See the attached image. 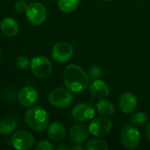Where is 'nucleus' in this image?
Here are the masks:
<instances>
[{"label": "nucleus", "instance_id": "obj_11", "mask_svg": "<svg viewBox=\"0 0 150 150\" xmlns=\"http://www.w3.org/2000/svg\"><path fill=\"white\" fill-rule=\"evenodd\" d=\"M89 129L82 124H73L69 130V135L74 144H83L89 138Z\"/></svg>", "mask_w": 150, "mask_h": 150}, {"label": "nucleus", "instance_id": "obj_29", "mask_svg": "<svg viewBox=\"0 0 150 150\" xmlns=\"http://www.w3.org/2000/svg\"><path fill=\"white\" fill-rule=\"evenodd\" d=\"M1 57H2V52H1V49H0V59H1Z\"/></svg>", "mask_w": 150, "mask_h": 150}, {"label": "nucleus", "instance_id": "obj_22", "mask_svg": "<svg viewBox=\"0 0 150 150\" xmlns=\"http://www.w3.org/2000/svg\"><path fill=\"white\" fill-rule=\"evenodd\" d=\"M15 65L19 69L24 70V69H27L28 68V66H30V62H29V60H28L27 57H26V56H19L16 59Z\"/></svg>", "mask_w": 150, "mask_h": 150}, {"label": "nucleus", "instance_id": "obj_14", "mask_svg": "<svg viewBox=\"0 0 150 150\" xmlns=\"http://www.w3.org/2000/svg\"><path fill=\"white\" fill-rule=\"evenodd\" d=\"M89 91L94 98L103 99L109 96L110 87L103 80L95 79L89 84Z\"/></svg>", "mask_w": 150, "mask_h": 150}, {"label": "nucleus", "instance_id": "obj_3", "mask_svg": "<svg viewBox=\"0 0 150 150\" xmlns=\"http://www.w3.org/2000/svg\"><path fill=\"white\" fill-rule=\"evenodd\" d=\"M120 141L122 145L127 149H135L140 146L141 134L138 129L128 124L122 125L120 134Z\"/></svg>", "mask_w": 150, "mask_h": 150}, {"label": "nucleus", "instance_id": "obj_24", "mask_svg": "<svg viewBox=\"0 0 150 150\" xmlns=\"http://www.w3.org/2000/svg\"><path fill=\"white\" fill-rule=\"evenodd\" d=\"M88 75L90 77L95 78V79H98V77H100L102 76V69L97 67V66H94L92 67L89 71H88Z\"/></svg>", "mask_w": 150, "mask_h": 150}, {"label": "nucleus", "instance_id": "obj_15", "mask_svg": "<svg viewBox=\"0 0 150 150\" xmlns=\"http://www.w3.org/2000/svg\"><path fill=\"white\" fill-rule=\"evenodd\" d=\"M49 139L53 142H60L65 138L66 129L65 127L58 121L51 123L47 131Z\"/></svg>", "mask_w": 150, "mask_h": 150}, {"label": "nucleus", "instance_id": "obj_18", "mask_svg": "<svg viewBox=\"0 0 150 150\" xmlns=\"http://www.w3.org/2000/svg\"><path fill=\"white\" fill-rule=\"evenodd\" d=\"M17 128V121L13 118H4L0 121V134L3 135L11 134Z\"/></svg>", "mask_w": 150, "mask_h": 150}, {"label": "nucleus", "instance_id": "obj_31", "mask_svg": "<svg viewBox=\"0 0 150 150\" xmlns=\"http://www.w3.org/2000/svg\"><path fill=\"white\" fill-rule=\"evenodd\" d=\"M25 1H33V0H25Z\"/></svg>", "mask_w": 150, "mask_h": 150}, {"label": "nucleus", "instance_id": "obj_25", "mask_svg": "<svg viewBox=\"0 0 150 150\" xmlns=\"http://www.w3.org/2000/svg\"><path fill=\"white\" fill-rule=\"evenodd\" d=\"M27 7V4H26L25 0H18L16 1L15 4H14V8L18 12H24L26 11Z\"/></svg>", "mask_w": 150, "mask_h": 150}, {"label": "nucleus", "instance_id": "obj_9", "mask_svg": "<svg viewBox=\"0 0 150 150\" xmlns=\"http://www.w3.org/2000/svg\"><path fill=\"white\" fill-rule=\"evenodd\" d=\"M73 54L72 46L66 41H60L54 45L51 55L55 62L59 63H65L68 62Z\"/></svg>", "mask_w": 150, "mask_h": 150}, {"label": "nucleus", "instance_id": "obj_30", "mask_svg": "<svg viewBox=\"0 0 150 150\" xmlns=\"http://www.w3.org/2000/svg\"><path fill=\"white\" fill-rule=\"evenodd\" d=\"M103 1H104V2H110V1H111V0H103Z\"/></svg>", "mask_w": 150, "mask_h": 150}, {"label": "nucleus", "instance_id": "obj_23", "mask_svg": "<svg viewBox=\"0 0 150 150\" xmlns=\"http://www.w3.org/2000/svg\"><path fill=\"white\" fill-rule=\"evenodd\" d=\"M34 149L36 150H53L55 149V147L51 143V142L47 141V140H43V141L39 142L35 145Z\"/></svg>", "mask_w": 150, "mask_h": 150}, {"label": "nucleus", "instance_id": "obj_8", "mask_svg": "<svg viewBox=\"0 0 150 150\" xmlns=\"http://www.w3.org/2000/svg\"><path fill=\"white\" fill-rule=\"evenodd\" d=\"M11 145L14 149L19 150L30 149L34 144V135L25 130L15 132L11 138Z\"/></svg>", "mask_w": 150, "mask_h": 150}, {"label": "nucleus", "instance_id": "obj_17", "mask_svg": "<svg viewBox=\"0 0 150 150\" xmlns=\"http://www.w3.org/2000/svg\"><path fill=\"white\" fill-rule=\"evenodd\" d=\"M96 110L100 115L104 117H110L112 116L115 112V106L111 102L103 98L96 103Z\"/></svg>", "mask_w": 150, "mask_h": 150}, {"label": "nucleus", "instance_id": "obj_27", "mask_svg": "<svg viewBox=\"0 0 150 150\" xmlns=\"http://www.w3.org/2000/svg\"><path fill=\"white\" fill-rule=\"evenodd\" d=\"M85 149V147L80 146V144H75V146L72 147V149H76V150H82Z\"/></svg>", "mask_w": 150, "mask_h": 150}, {"label": "nucleus", "instance_id": "obj_20", "mask_svg": "<svg viewBox=\"0 0 150 150\" xmlns=\"http://www.w3.org/2000/svg\"><path fill=\"white\" fill-rule=\"evenodd\" d=\"M110 147L106 143L105 141L102 140V138H95L90 140L85 145V149L87 150H108Z\"/></svg>", "mask_w": 150, "mask_h": 150}, {"label": "nucleus", "instance_id": "obj_10", "mask_svg": "<svg viewBox=\"0 0 150 150\" xmlns=\"http://www.w3.org/2000/svg\"><path fill=\"white\" fill-rule=\"evenodd\" d=\"M95 111L94 107L88 103H80L76 105L72 112V117L79 122H86L94 119Z\"/></svg>", "mask_w": 150, "mask_h": 150}, {"label": "nucleus", "instance_id": "obj_13", "mask_svg": "<svg viewBox=\"0 0 150 150\" xmlns=\"http://www.w3.org/2000/svg\"><path fill=\"white\" fill-rule=\"evenodd\" d=\"M138 105V100L136 96L132 92H125L121 95L118 101L119 109L124 113H132L134 112Z\"/></svg>", "mask_w": 150, "mask_h": 150}, {"label": "nucleus", "instance_id": "obj_6", "mask_svg": "<svg viewBox=\"0 0 150 150\" xmlns=\"http://www.w3.org/2000/svg\"><path fill=\"white\" fill-rule=\"evenodd\" d=\"M112 122L107 117L102 116L93 120L88 127L90 134L96 138H104L108 136L112 130Z\"/></svg>", "mask_w": 150, "mask_h": 150}, {"label": "nucleus", "instance_id": "obj_12", "mask_svg": "<svg viewBox=\"0 0 150 150\" xmlns=\"http://www.w3.org/2000/svg\"><path fill=\"white\" fill-rule=\"evenodd\" d=\"M18 99L23 106L31 107L38 100V91L32 86H25L19 91Z\"/></svg>", "mask_w": 150, "mask_h": 150}, {"label": "nucleus", "instance_id": "obj_4", "mask_svg": "<svg viewBox=\"0 0 150 150\" xmlns=\"http://www.w3.org/2000/svg\"><path fill=\"white\" fill-rule=\"evenodd\" d=\"M72 100L73 96L67 88L57 87L49 94L50 103L57 108H65L72 103Z\"/></svg>", "mask_w": 150, "mask_h": 150}, {"label": "nucleus", "instance_id": "obj_26", "mask_svg": "<svg viewBox=\"0 0 150 150\" xmlns=\"http://www.w3.org/2000/svg\"><path fill=\"white\" fill-rule=\"evenodd\" d=\"M146 137H147L148 141L150 142V122L148 124L147 128H146Z\"/></svg>", "mask_w": 150, "mask_h": 150}, {"label": "nucleus", "instance_id": "obj_19", "mask_svg": "<svg viewBox=\"0 0 150 150\" xmlns=\"http://www.w3.org/2000/svg\"><path fill=\"white\" fill-rule=\"evenodd\" d=\"M80 0H57L59 9L65 13L72 12L77 9Z\"/></svg>", "mask_w": 150, "mask_h": 150}, {"label": "nucleus", "instance_id": "obj_2", "mask_svg": "<svg viewBox=\"0 0 150 150\" xmlns=\"http://www.w3.org/2000/svg\"><path fill=\"white\" fill-rule=\"evenodd\" d=\"M25 120L28 127L36 132L43 131L49 124L48 112L40 106H31L25 113Z\"/></svg>", "mask_w": 150, "mask_h": 150}, {"label": "nucleus", "instance_id": "obj_5", "mask_svg": "<svg viewBox=\"0 0 150 150\" xmlns=\"http://www.w3.org/2000/svg\"><path fill=\"white\" fill-rule=\"evenodd\" d=\"M30 68L34 76L42 79L49 76L51 73L52 64L46 56L37 55L31 60Z\"/></svg>", "mask_w": 150, "mask_h": 150}, {"label": "nucleus", "instance_id": "obj_16", "mask_svg": "<svg viewBox=\"0 0 150 150\" xmlns=\"http://www.w3.org/2000/svg\"><path fill=\"white\" fill-rule=\"evenodd\" d=\"M0 29L4 35L7 37H13L19 32V25L13 18H4L0 22Z\"/></svg>", "mask_w": 150, "mask_h": 150}, {"label": "nucleus", "instance_id": "obj_21", "mask_svg": "<svg viewBox=\"0 0 150 150\" xmlns=\"http://www.w3.org/2000/svg\"><path fill=\"white\" fill-rule=\"evenodd\" d=\"M148 121H149V116L145 112H135L130 118V122L132 123V125L136 127H141L145 125Z\"/></svg>", "mask_w": 150, "mask_h": 150}, {"label": "nucleus", "instance_id": "obj_7", "mask_svg": "<svg viewBox=\"0 0 150 150\" xmlns=\"http://www.w3.org/2000/svg\"><path fill=\"white\" fill-rule=\"evenodd\" d=\"M26 15L30 24H32L33 25H40L46 19L47 11L42 4L33 2L27 4Z\"/></svg>", "mask_w": 150, "mask_h": 150}, {"label": "nucleus", "instance_id": "obj_1", "mask_svg": "<svg viewBox=\"0 0 150 150\" xmlns=\"http://www.w3.org/2000/svg\"><path fill=\"white\" fill-rule=\"evenodd\" d=\"M63 79L65 87L72 92L83 91L90 84V76L77 64H70L65 69Z\"/></svg>", "mask_w": 150, "mask_h": 150}, {"label": "nucleus", "instance_id": "obj_28", "mask_svg": "<svg viewBox=\"0 0 150 150\" xmlns=\"http://www.w3.org/2000/svg\"><path fill=\"white\" fill-rule=\"evenodd\" d=\"M57 149L58 150H69V149H72V148H70V147H68V146H65V145H60V146H58V147H57Z\"/></svg>", "mask_w": 150, "mask_h": 150}]
</instances>
